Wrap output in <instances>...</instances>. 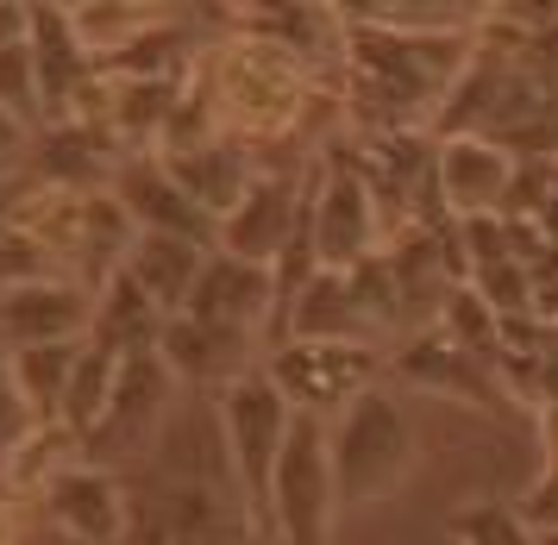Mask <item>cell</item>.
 I'll list each match as a JSON object with an SVG mask.
<instances>
[{
	"instance_id": "6da1fadb",
	"label": "cell",
	"mask_w": 558,
	"mask_h": 545,
	"mask_svg": "<svg viewBox=\"0 0 558 545\" xmlns=\"http://www.w3.org/2000/svg\"><path fill=\"white\" fill-rule=\"evenodd\" d=\"M195 82L220 107V125L232 138H245L252 150L295 145L307 132V113L320 107V70H307L277 38H257V32H239V25L227 38L202 45Z\"/></svg>"
},
{
	"instance_id": "7a4b0ae2",
	"label": "cell",
	"mask_w": 558,
	"mask_h": 545,
	"mask_svg": "<svg viewBox=\"0 0 558 545\" xmlns=\"http://www.w3.org/2000/svg\"><path fill=\"white\" fill-rule=\"evenodd\" d=\"M421 471V426L389 383L371 396H357L339 421H332V476H339V508H383L396 501Z\"/></svg>"
},
{
	"instance_id": "3957f363",
	"label": "cell",
	"mask_w": 558,
	"mask_h": 545,
	"mask_svg": "<svg viewBox=\"0 0 558 545\" xmlns=\"http://www.w3.org/2000/svg\"><path fill=\"white\" fill-rule=\"evenodd\" d=\"M214 421H220V446H227L232 483L245 496V514L264 533L270 483H277L282 446H289V426H295V401L282 396V383L264 364H252L245 376H232L227 389L214 396Z\"/></svg>"
},
{
	"instance_id": "277c9868",
	"label": "cell",
	"mask_w": 558,
	"mask_h": 545,
	"mask_svg": "<svg viewBox=\"0 0 558 545\" xmlns=\"http://www.w3.org/2000/svg\"><path fill=\"white\" fill-rule=\"evenodd\" d=\"M307 251H314L320 270H357L377 251H389V201L377 195V182L357 170L339 145L314 157V182H307Z\"/></svg>"
},
{
	"instance_id": "5b68a950",
	"label": "cell",
	"mask_w": 558,
	"mask_h": 545,
	"mask_svg": "<svg viewBox=\"0 0 558 545\" xmlns=\"http://www.w3.org/2000/svg\"><path fill=\"white\" fill-rule=\"evenodd\" d=\"M339 514L345 508H339V476H332V421L295 414L277 483H270L264 533H277L282 545H332Z\"/></svg>"
},
{
	"instance_id": "8992f818",
	"label": "cell",
	"mask_w": 558,
	"mask_h": 545,
	"mask_svg": "<svg viewBox=\"0 0 558 545\" xmlns=\"http://www.w3.org/2000/svg\"><path fill=\"white\" fill-rule=\"evenodd\" d=\"M264 371L282 383L295 414L339 421L357 396H371L389 376V351L357 346V339H282V346L264 351Z\"/></svg>"
},
{
	"instance_id": "52a82bcc",
	"label": "cell",
	"mask_w": 558,
	"mask_h": 545,
	"mask_svg": "<svg viewBox=\"0 0 558 545\" xmlns=\"http://www.w3.org/2000/svg\"><path fill=\"white\" fill-rule=\"evenodd\" d=\"M257 540L245 501L220 483H182L151 476V489L132 496V533L126 545H245Z\"/></svg>"
},
{
	"instance_id": "ba28073f",
	"label": "cell",
	"mask_w": 558,
	"mask_h": 545,
	"mask_svg": "<svg viewBox=\"0 0 558 545\" xmlns=\"http://www.w3.org/2000/svg\"><path fill=\"white\" fill-rule=\"evenodd\" d=\"M307 182H314V157H302L295 170H282V164L277 170H257L245 201L214 226V251L277 270L282 257L307 239Z\"/></svg>"
},
{
	"instance_id": "9c48e42d",
	"label": "cell",
	"mask_w": 558,
	"mask_h": 545,
	"mask_svg": "<svg viewBox=\"0 0 558 545\" xmlns=\"http://www.w3.org/2000/svg\"><path fill=\"white\" fill-rule=\"evenodd\" d=\"M177 371L163 364V351H132L120 364L113 401H107L101 426L88 433V458L95 464H126V458H151L163 446V426L177 421Z\"/></svg>"
},
{
	"instance_id": "30bf717a",
	"label": "cell",
	"mask_w": 558,
	"mask_h": 545,
	"mask_svg": "<svg viewBox=\"0 0 558 545\" xmlns=\"http://www.w3.org/2000/svg\"><path fill=\"white\" fill-rule=\"evenodd\" d=\"M514 175H521V157L496 132H439L433 138V201L446 220L508 214Z\"/></svg>"
},
{
	"instance_id": "8fae6325",
	"label": "cell",
	"mask_w": 558,
	"mask_h": 545,
	"mask_svg": "<svg viewBox=\"0 0 558 545\" xmlns=\"http://www.w3.org/2000/svg\"><path fill=\"white\" fill-rule=\"evenodd\" d=\"M95 307H101V289L70 270L32 276L20 289H0V351L95 339Z\"/></svg>"
},
{
	"instance_id": "7c38bea8",
	"label": "cell",
	"mask_w": 558,
	"mask_h": 545,
	"mask_svg": "<svg viewBox=\"0 0 558 545\" xmlns=\"http://www.w3.org/2000/svg\"><path fill=\"white\" fill-rule=\"evenodd\" d=\"M389 376H402V383L427 389V396L471 401V408H502V396H508L502 358L458 346L446 326H421V332L389 358Z\"/></svg>"
},
{
	"instance_id": "4fadbf2b",
	"label": "cell",
	"mask_w": 558,
	"mask_h": 545,
	"mask_svg": "<svg viewBox=\"0 0 558 545\" xmlns=\"http://www.w3.org/2000/svg\"><path fill=\"white\" fill-rule=\"evenodd\" d=\"M38 508L76 545H126L132 533V489L113 476V464H95V458H76L70 471H57Z\"/></svg>"
},
{
	"instance_id": "5bb4252c",
	"label": "cell",
	"mask_w": 558,
	"mask_h": 545,
	"mask_svg": "<svg viewBox=\"0 0 558 545\" xmlns=\"http://www.w3.org/2000/svg\"><path fill=\"white\" fill-rule=\"evenodd\" d=\"M277 307H282V295H277V270L270 264H245V257L214 251L182 314H195L207 326H227V332H245V339H257V346L270 351V339H277Z\"/></svg>"
},
{
	"instance_id": "9a60e30c",
	"label": "cell",
	"mask_w": 558,
	"mask_h": 545,
	"mask_svg": "<svg viewBox=\"0 0 558 545\" xmlns=\"http://www.w3.org/2000/svg\"><path fill=\"white\" fill-rule=\"evenodd\" d=\"M282 339H357V346H383V326L371 320L352 270H314L295 295L282 301L270 346H282Z\"/></svg>"
},
{
	"instance_id": "2e32d148",
	"label": "cell",
	"mask_w": 558,
	"mask_h": 545,
	"mask_svg": "<svg viewBox=\"0 0 558 545\" xmlns=\"http://www.w3.org/2000/svg\"><path fill=\"white\" fill-rule=\"evenodd\" d=\"M107 189H113L120 207L138 220V232H182V239H207V245H214V220L182 195V182L170 175V164H163L157 150L120 157V170H113Z\"/></svg>"
},
{
	"instance_id": "e0dca14e",
	"label": "cell",
	"mask_w": 558,
	"mask_h": 545,
	"mask_svg": "<svg viewBox=\"0 0 558 545\" xmlns=\"http://www.w3.org/2000/svg\"><path fill=\"white\" fill-rule=\"evenodd\" d=\"M32 63H38L45 120H70V113H76V100L88 95V82L101 75V63L82 50L70 13L51 7V0H32Z\"/></svg>"
},
{
	"instance_id": "ac0fdd59",
	"label": "cell",
	"mask_w": 558,
	"mask_h": 545,
	"mask_svg": "<svg viewBox=\"0 0 558 545\" xmlns=\"http://www.w3.org/2000/svg\"><path fill=\"white\" fill-rule=\"evenodd\" d=\"M157 351H163V364L177 371V383H195V389H214V396L227 389L232 376H245L252 364H264L257 339L227 332V326H207V320H195V314H177V320L163 326Z\"/></svg>"
},
{
	"instance_id": "d6986e66",
	"label": "cell",
	"mask_w": 558,
	"mask_h": 545,
	"mask_svg": "<svg viewBox=\"0 0 558 545\" xmlns=\"http://www.w3.org/2000/svg\"><path fill=\"white\" fill-rule=\"evenodd\" d=\"M163 164H170V175L182 182V195L195 201L214 226L227 220L239 201H245V189H252L257 170H264V164H257V150L245 145V138H232V132H227V138H214V145L170 150Z\"/></svg>"
},
{
	"instance_id": "ffe728a7",
	"label": "cell",
	"mask_w": 558,
	"mask_h": 545,
	"mask_svg": "<svg viewBox=\"0 0 558 545\" xmlns=\"http://www.w3.org/2000/svg\"><path fill=\"white\" fill-rule=\"evenodd\" d=\"M207 257H214V245L207 239H182V232H138V245H132V257L120 264V270L145 289V295L177 320L182 307H189V295H195V282H202Z\"/></svg>"
},
{
	"instance_id": "44dd1931",
	"label": "cell",
	"mask_w": 558,
	"mask_h": 545,
	"mask_svg": "<svg viewBox=\"0 0 558 545\" xmlns=\"http://www.w3.org/2000/svg\"><path fill=\"white\" fill-rule=\"evenodd\" d=\"M82 351H88V339L7 351L13 389H20V401H26V414L38 426H63V408H70V389H76V371H82Z\"/></svg>"
},
{
	"instance_id": "7402d4cb",
	"label": "cell",
	"mask_w": 558,
	"mask_h": 545,
	"mask_svg": "<svg viewBox=\"0 0 558 545\" xmlns=\"http://www.w3.org/2000/svg\"><path fill=\"white\" fill-rule=\"evenodd\" d=\"M345 25H389V32H477L496 0H327Z\"/></svg>"
},
{
	"instance_id": "603a6c76",
	"label": "cell",
	"mask_w": 558,
	"mask_h": 545,
	"mask_svg": "<svg viewBox=\"0 0 558 545\" xmlns=\"http://www.w3.org/2000/svg\"><path fill=\"white\" fill-rule=\"evenodd\" d=\"M163 326H170V314H163L126 270H113L101 282V307H95V339H101V346L126 351V358L132 351H157Z\"/></svg>"
},
{
	"instance_id": "cb8c5ba5",
	"label": "cell",
	"mask_w": 558,
	"mask_h": 545,
	"mask_svg": "<svg viewBox=\"0 0 558 545\" xmlns=\"http://www.w3.org/2000/svg\"><path fill=\"white\" fill-rule=\"evenodd\" d=\"M120 364H126V351H113V346H101V339H88V351H82V371H76V389H70V408H63V426L76 433L82 446H88V433L101 426L107 401H113Z\"/></svg>"
},
{
	"instance_id": "d4e9b609",
	"label": "cell",
	"mask_w": 558,
	"mask_h": 545,
	"mask_svg": "<svg viewBox=\"0 0 558 545\" xmlns=\"http://www.w3.org/2000/svg\"><path fill=\"white\" fill-rule=\"evenodd\" d=\"M452 545H539L514 501H464L452 514Z\"/></svg>"
},
{
	"instance_id": "484cf974",
	"label": "cell",
	"mask_w": 558,
	"mask_h": 545,
	"mask_svg": "<svg viewBox=\"0 0 558 545\" xmlns=\"http://www.w3.org/2000/svg\"><path fill=\"white\" fill-rule=\"evenodd\" d=\"M471 289H477L502 320H514V314H539V307H533V270L521 264V257H502V264L471 270Z\"/></svg>"
},
{
	"instance_id": "4316f807",
	"label": "cell",
	"mask_w": 558,
	"mask_h": 545,
	"mask_svg": "<svg viewBox=\"0 0 558 545\" xmlns=\"http://www.w3.org/2000/svg\"><path fill=\"white\" fill-rule=\"evenodd\" d=\"M0 107H13L20 120L45 125V95H38V63H32V38L0 50Z\"/></svg>"
},
{
	"instance_id": "83f0119b",
	"label": "cell",
	"mask_w": 558,
	"mask_h": 545,
	"mask_svg": "<svg viewBox=\"0 0 558 545\" xmlns=\"http://www.w3.org/2000/svg\"><path fill=\"white\" fill-rule=\"evenodd\" d=\"M514 514L527 521L533 540H553L558 533V451L527 476V483H521V489H514Z\"/></svg>"
},
{
	"instance_id": "f1b7e54d",
	"label": "cell",
	"mask_w": 558,
	"mask_h": 545,
	"mask_svg": "<svg viewBox=\"0 0 558 545\" xmlns=\"http://www.w3.org/2000/svg\"><path fill=\"white\" fill-rule=\"evenodd\" d=\"M483 25L514 32V38H546V32H558V0H496V13Z\"/></svg>"
},
{
	"instance_id": "f546056e",
	"label": "cell",
	"mask_w": 558,
	"mask_h": 545,
	"mask_svg": "<svg viewBox=\"0 0 558 545\" xmlns=\"http://www.w3.org/2000/svg\"><path fill=\"white\" fill-rule=\"evenodd\" d=\"M32 426L38 421L26 414V401H20V389H13V371H7V351H0V458L20 446Z\"/></svg>"
},
{
	"instance_id": "4dcf8cb0",
	"label": "cell",
	"mask_w": 558,
	"mask_h": 545,
	"mask_svg": "<svg viewBox=\"0 0 558 545\" xmlns=\"http://www.w3.org/2000/svg\"><path fill=\"white\" fill-rule=\"evenodd\" d=\"M32 145H38V125L20 120L13 107H0V182L20 170V164H32Z\"/></svg>"
},
{
	"instance_id": "1f68e13d",
	"label": "cell",
	"mask_w": 558,
	"mask_h": 545,
	"mask_svg": "<svg viewBox=\"0 0 558 545\" xmlns=\"http://www.w3.org/2000/svg\"><path fill=\"white\" fill-rule=\"evenodd\" d=\"M32 38V0H0V50Z\"/></svg>"
},
{
	"instance_id": "d6a6232c",
	"label": "cell",
	"mask_w": 558,
	"mask_h": 545,
	"mask_svg": "<svg viewBox=\"0 0 558 545\" xmlns=\"http://www.w3.org/2000/svg\"><path fill=\"white\" fill-rule=\"evenodd\" d=\"M0 545H26V501L0 489Z\"/></svg>"
},
{
	"instance_id": "836d02e7",
	"label": "cell",
	"mask_w": 558,
	"mask_h": 545,
	"mask_svg": "<svg viewBox=\"0 0 558 545\" xmlns=\"http://www.w3.org/2000/svg\"><path fill=\"white\" fill-rule=\"evenodd\" d=\"M51 7H63V13H70V7H88V0H51Z\"/></svg>"
},
{
	"instance_id": "e575fe53",
	"label": "cell",
	"mask_w": 558,
	"mask_h": 545,
	"mask_svg": "<svg viewBox=\"0 0 558 545\" xmlns=\"http://www.w3.org/2000/svg\"><path fill=\"white\" fill-rule=\"evenodd\" d=\"M539 545H558V533H553V540H539Z\"/></svg>"
},
{
	"instance_id": "d590c367",
	"label": "cell",
	"mask_w": 558,
	"mask_h": 545,
	"mask_svg": "<svg viewBox=\"0 0 558 545\" xmlns=\"http://www.w3.org/2000/svg\"><path fill=\"white\" fill-rule=\"evenodd\" d=\"M553 451H558V433H553Z\"/></svg>"
}]
</instances>
